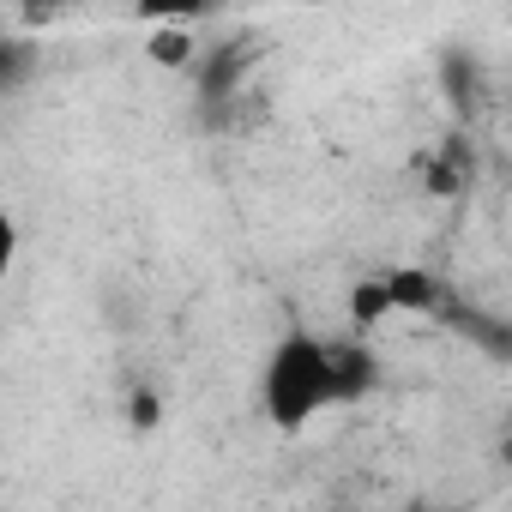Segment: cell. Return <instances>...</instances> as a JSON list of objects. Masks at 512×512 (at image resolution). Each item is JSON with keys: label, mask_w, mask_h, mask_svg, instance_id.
Segmentation results:
<instances>
[{"label": "cell", "mask_w": 512, "mask_h": 512, "mask_svg": "<svg viewBox=\"0 0 512 512\" xmlns=\"http://www.w3.org/2000/svg\"><path fill=\"white\" fill-rule=\"evenodd\" d=\"M392 512H470L464 500H404V506H392Z\"/></svg>", "instance_id": "obj_6"}, {"label": "cell", "mask_w": 512, "mask_h": 512, "mask_svg": "<svg viewBox=\"0 0 512 512\" xmlns=\"http://www.w3.org/2000/svg\"><path fill=\"white\" fill-rule=\"evenodd\" d=\"M127 428H133V434H157V428H163V398H157L151 386H133V392H127Z\"/></svg>", "instance_id": "obj_5"}, {"label": "cell", "mask_w": 512, "mask_h": 512, "mask_svg": "<svg viewBox=\"0 0 512 512\" xmlns=\"http://www.w3.org/2000/svg\"><path fill=\"white\" fill-rule=\"evenodd\" d=\"M380 272H386V290H392V308L398 314L428 320V314L446 308V284L434 272H422V266H380Z\"/></svg>", "instance_id": "obj_3"}, {"label": "cell", "mask_w": 512, "mask_h": 512, "mask_svg": "<svg viewBox=\"0 0 512 512\" xmlns=\"http://www.w3.org/2000/svg\"><path fill=\"white\" fill-rule=\"evenodd\" d=\"M500 464H506V470H512V434H506V440H500Z\"/></svg>", "instance_id": "obj_7"}, {"label": "cell", "mask_w": 512, "mask_h": 512, "mask_svg": "<svg viewBox=\"0 0 512 512\" xmlns=\"http://www.w3.org/2000/svg\"><path fill=\"white\" fill-rule=\"evenodd\" d=\"M386 320H398L392 290H386V272L356 278V284L344 290V326H350V338H368V332H380Z\"/></svg>", "instance_id": "obj_2"}, {"label": "cell", "mask_w": 512, "mask_h": 512, "mask_svg": "<svg viewBox=\"0 0 512 512\" xmlns=\"http://www.w3.org/2000/svg\"><path fill=\"white\" fill-rule=\"evenodd\" d=\"M145 61L163 67V73H193V67L205 61V49H199L193 25L169 19V25H151V31H145Z\"/></svg>", "instance_id": "obj_4"}, {"label": "cell", "mask_w": 512, "mask_h": 512, "mask_svg": "<svg viewBox=\"0 0 512 512\" xmlns=\"http://www.w3.org/2000/svg\"><path fill=\"white\" fill-rule=\"evenodd\" d=\"M374 386H380V362L368 338H326V332L290 326L260 368V416L272 434L296 440L326 410L362 404Z\"/></svg>", "instance_id": "obj_1"}]
</instances>
